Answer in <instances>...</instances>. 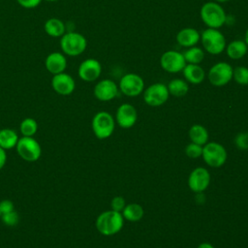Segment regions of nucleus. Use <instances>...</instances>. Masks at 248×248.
I'll return each mask as SVG.
<instances>
[{"instance_id":"obj_38","label":"nucleus","mask_w":248,"mask_h":248,"mask_svg":"<svg viewBox=\"0 0 248 248\" xmlns=\"http://www.w3.org/2000/svg\"><path fill=\"white\" fill-rule=\"evenodd\" d=\"M215 2H217V3H219V4H222V3H226V2H228V1H230V0H214Z\"/></svg>"},{"instance_id":"obj_4","label":"nucleus","mask_w":248,"mask_h":248,"mask_svg":"<svg viewBox=\"0 0 248 248\" xmlns=\"http://www.w3.org/2000/svg\"><path fill=\"white\" fill-rule=\"evenodd\" d=\"M60 48L62 52L68 56H78L84 52L87 46L86 38L75 31L66 32L63 36L60 37Z\"/></svg>"},{"instance_id":"obj_10","label":"nucleus","mask_w":248,"mask_h":248,"mask_svg":"<svg viewBox=\"0 0 248 248\" xmlns=\"http://www.w3.org/2000/svg\"><path fill=\"white\" fill-rule=\"evenodd\" d=\"M143 101L150 107L164 105L170 96L168 87L162 82H155L143 90Z\"/></svg>"},{"instance_id":"obj_35","label":"nucleus","mask_w":248,"mask_h":248,"mask_svg":"<svg viewBox=\"0 0 248 248\" xmlns=\"http://www.w3.org/2000/svg\"><path fill=\"white\" fill-rule=\"evenodd\" d=\"M7 162V152L5 149L0 147V170L3 169V167L6 165Z\"/></svg>"},{"instance_id":"obj_5","label":"nucleus","mask_w":248,"mask_h":248,"mask_svg":"<svg viewBox=\"0 0 248 248\" xmlns=\"http://www.w3.org/2000/svg\"><path fill=\"white\" fill-rule=\"evenodd\" d=\"M91 126L96 138L99 140H105L112 135L115 121L109 112L99 111L93 116Z\"/></svg>"},{"instance_id":"obj_22","label":"nucleus","mask_w":248,"mask_h":248,"mask_svg":"<svg viewBox=\"0 0 248 248\" xmlns=\"http://www.w3.org/2000/svg\"><path fill=\"white\" fill-rule=\"evenodd\" d=\"M18 139L19 138L14 129L3 128L0 130V147L5 150L16 147Z\"/></svg>"},{"instance_id":"obj_19","label":"nucleus","mask_w":248,"mask_h":248,"mask_svg":"<svg viewBox=\"0 0 248 248\" xmlns=\"http://www.w3.org/2000/svg\"><path fill=\"white\" fill-rule=\"evenodd\" d=\"M182 73L185 80L191 84H200L205 78V72L200 64H186Z\"/></svg>"},{"instance_id":"obj_29","label":"nucleus","mask_w":248,"mask_h":248,"mask_svg":"<svg viewBox=\"0 0 248 248\" xmlns=\"http://www.w3.org/2000/svg\"><path fill=\"white\" fill-rule=\"evenodd\" d=\"M1 221H2L6 226L14 227V226L17 225L18 222H19L18 213H17L16 210H14V211H11V212H9V213L2 214V215H1Z\"/></svg>"},{"instance_id":"obj_30","label":"nucleus","mask_w":248,"mask_h":248,"mask_svg":"<svg viewBox=\"0 0 248 248\" xmlns=\"http://www.w3.org/2000/svg\"><path fill=\"white\" fill-rule=\"evenodd\" d=\"M185 153L189 158H192V159L199 158L202 156V146L196 144L194 142H191V143L187 144V146L185 147Z\"/></svg>"},{"instance_id":"obj_33","label":"nucleus","mask_w":248,"mask_h":248,"mask_svg":"<svg viewBox=\"0 0 248 248\" xmlns=\"http://www.w3.org/2000/svg\"><path fill=\"white\" fill-rule=\"evenodd\" d=\"M15 210V204L11 200H2L0 202V212L1 215L5 213H9Z\"/></svg>"},{"instance_id":"obj_24","label":"nucleus","mask_w":248,"mask_h":248,"mask_svg":"<svg viewBox=\"0 0 248 248\" xmlns=\"http://www.w3.org/2000/svg\"><path fill=\"white\" fill-rule=\"evenodd\" d=\"M121 214L124 219L130 222H138L143 217L144 210L139 203H129L125 205Z\"/></svg>"},{"instance_id":"obj_28","label":"nucleus","mask_w":248,"mask_h":248,"mask_svg":"<svg viewBox=\"0 0 248 248\" xmlns=\"http://www.w3.org/2000/svg\"><path fill=\"white\" fill-rule=\"evenodd\" d=\"M232 79L239 85L248 84V68L245 66H237L233 68Z\"/></svg>"},{"instance_id":"obj_25","label":"nucleus","mask_w":248,"mask_h":248,"mask_svg":"<svg viewBox=\"0 0 248 248\" xmlns=\"http://www.w3.org/2000/svg\"><path fill=\"white\" fill-rule=\"evenodd\" d=\"M168 90L170 95L174 97H183L189 91V84L185 79L182 78H173L171 79L168 85Z\"/></svg>"},{"instance_id":"obj_36","label":"nucleus","mask_w":248,"mask_h":248,"mask_svg":"<svg viewBox=\"0 0 248 248\" xmlns=\"http://www.w3.org/2000/svg\"><path fill=\"white\" fill-rule=\"evenodd\" d=\"M197 248H214V246L208 242H202Z\"/></svg>"},{"instance_id":"obj_3","label":"nucleus","mask_w":248,"mask_h":248,"mask_svg":"<svg viewBox=\"0 0 248 248\" xmlns=\"http://www.w3.org/2000/svg\"><path fill=\"white\" fill-rule=\"evenodd\" d=\"M201 43L205 52L218 55L222 53L227 46L226 38L219 29L206 28L201 34Z\"/></svg>"},{"instance_id":"obj_12","label":"nucleus","mask_w":248,"mask_h":248,"mask_svg":"<svg viewBox=\"0 0 248 248\" xmlns=\"http://www.w3.org/2000/svg\"><path fill=\"white\" fill-rule=\"evenodd\" d=\"M102 73V65L95 58H87L83 60L78 70L80 79L86 82H92L99 78Z\"/></svg>"},{"instance_id":"obj_31","label":"nucleus","mask_w":248,"mask_h":248,"mask_svg":"<svg viewBox=\"0 0 248 248\" xmlns=\"http://www.w3.org/2000/svg\"><path fill=\"white\" fill-rule=\"evenodd\" d=\"M234 143L239 149H248V133H240L234 139Z\"/></svg>"},{"instance_id":"obj_23","label":"nucleus","mask_w":248,"mask_h":248,"mask_svg":"<svg viewBox=\"0 0 248 248\" xmlns=\"http://www.w3.org/2000/svg\"><path fill=\"white\" fill-rule=\"evenodd\" d=\"M189 139L192 142L203 146L208 141V132L202 125L195 124L189 130Z\"/></svg>"},{"instance_id":"obj_11","label":"nucleus","mask_w":248,"mask_h":248,"mask_svg":"<svg viewBox=\"0 0 248 248\" xmlns=\"http://www.w3.org/2000/svg\"><path fill=\"white\" fill-rule=\"evenodd\" d=\"M161 68L167 73L176 74L182 72L186 65V61L181 52L173 49L167 50L163 52L160 57Z\"/></svg>"},{"instance_id":"obj_6","label":"nucleus","mask_w":248,"mask_h":248,"mask_svg":"<svg viewBox=\"0 0 248 248\" xmlns=\"http://www.w3.org/2000/svg\"><path fill=\"white\" fill-rule=\"evenodd\" d=\"M202 157L205 164L212 168L222 167L227 160L228 154L225 147L215 141L206 142L202 146Z\"/></svg>"},{"instance_id":"obj_14","label":"nucleus","mask_w":248,"mask_h":248,"mask_svg":"<svg viewBox=\"0 0 248 248\" xmlns=\"http://www.w3.org/2000/svg\"><path fill=\"white\" fill-rule=\"evenodd\" d=\"M119 92L118 85L109 78H105L96 83L93 89L96 99L102 102H108L114 99Z\"/></svg>"},{"instance_id":"obj_27","label":"nucleus","mask_w":248,"mask_h":248,"mask_svg":"<svg viewBox=\"0 0 248 248\" xmlns=\"http://www.w3.org/2000/svg\"><path fill=\"white\" fill-rule=\"evenodd\" d=\"M19 130L22 136L33 137L38 131V123L34 118L26 117L20 122Z\"/></svg>"},{"instance_id":"obj_8","label":"nucleus","mask_w":248,"mask_h":248,"mask_svg":"<svg viewBox=\"0 0 248 248\" xmlns=\"http://www.w3.org/2000/svg\"><path fill=\"white\" fill-rule=\"evenodd\" d=\"M233 68L231 64L225 61H220L213 64L207 73L208 81L216 87L225 86L232 79Z\"/></svg>"},{"instance_id":"obj_9","label":"nucleus","mask_w":248,"mask_h":248,"mask_svg":"<svg viewBox=\"0 0 248 248\" xmlns=\"http://www.w3.org/2000/svg\"><path fill=\"white\" fill-rule=\"evenodd\" d=\"M118 88L125 96L136 97L143 92L144 80L138 74L128 73L120 78Z\"/></svg>"},{"instance_id":"obj_26","label":"nucleus","mask_w":248,"mask_h":248,"mask_svg":"<svg viewBox=\"0 0 248 248\" xmlns=\"http://www.w3.org/2000/svg\"><path fill=\"white\" fill-rule=\"evenodd\" d=\"M182 54L184 56L186 64H201L204 59L205 55L203 48L197 46L186 48Z\"/></svg>"},{"instance_id":"obj_32","label":"nucleus","mask_w":248,"mask_h":248,"mask_svg":"<svg viewBox=\"0 0 248 248\" xmlns=\"http://www.w3.org/2000/svg\"><path fill=\"white\" fill-rule=\"evenodd\" d=\"M126 205V202H125V200L123 197L121 196H116L114 197L111 202H110V206H111V209L114 210V211H118V212H121L123 210V208L125 207Z\"/></svg>"},{"instance_id":"obj_21","label":"nucleus","mask_w":248,"mask_h":248,"mask_svg":"<svg viewBox=\"0 0 248 248\" xmlns=\"http://www.w3.org/2000/svg\"><path fill=\"white\" fill-rule=\"evenodd\" d=\"M45 32L53 38H60L66 33L65 23L57 17H50L44 24Z\"/></svg>"},{"instance_id":"obj_2","label":"nucleus","mask_w":248,"mask_h":248,"mask_svg":"<svg viewBox=\"0 0 248 248\" xmlns=\"http://www.w3.org/2000/svg\"><path fill=\"white\" fill-rule=\"evenodd\" d=\"M95 225L101 234L109 236L121 231L124 225V218L120 212L110 209L100 213Z\"/></svg>"},{"instance_id":"obj_16","label":"nucleus","mask_w":248,"mask_h":248,"mask_svg":"<svg viewBox=\"0 0 248 248\" xmlns=\"http://www.w3.org/2000/svg\"><path fill=\"white\" fill-rule=\"evenodd\" d=\"M138 119V112L136 108L131 104H122L118 107L115 114L117 124L123 129L133 127Z\"/></svg>"},{"instance_id":"obj_20","label":"nucleus","mask_w":248,"mask_h":248,"mask_svg":"<svg viewBox=\"0 0 248 248\" xmlns=\"http://www.w3.org/2000/svg\"><path fill=\"white\" fill-rule=\"evenodd\" d=\"M225 51L230 59L238 60L246 55L248 46L243 40H233L227 44Z\"/></svg>"},{"instance_id":"obj_17","label":"nucleus","mask_w":248,"mask_h":248,"mask_svg":"<svg viewBox=\"0 0 248 248\" xmlns=\"http://www.w3.org/2000/svg\"><path fill=\"white\" fill-rule=\"evenodd\" d=\"M45 67L51 75H57L65 72L67 67V59L65 54L59 51L50 52L45 59Z\"/></svg>"},{"instance_id":"obj_37","label":"nucleus","mask_w":248,"mask_h":248,"mask_svg":"<svg viewBox=\"0 0 248 248\" xmlns=\"http://www.w3.org/2000/svg\"><path fill=\"white\" fill-rule=\"evenodd\" d=\"M244 42H245V44L247 45V46H248V27H247V29H246V31H245V34H244V40H243Z\"/></svg>"},{"instance_id":"obj_18","label":"nucleus","mask_w":248,"mask_h":248,"mask_svg":"<svg viewBox=\"0 0 248 248\" xmlns=\"http://www.w3.org/2000/svg\"><path fill=\"white\" fill-rule=\"evenodd\" d=\"M201 40V34L193 27H185L176 34V42L180 46L185 48L197 46Z\"/></svg>"},{"instance_id":"obj_39","label":"nucleus","mask_w":248,"mask_h":248,"mask_svg":"<svg viewBox=\"0 0 248 248\" xmlns=\"http://www.w3.org/2000/svg\"><path fill=\"white\" fill-rule=\"evenodd\" d=\"M45 1H47V2H56L58 0H45Z\"/></svg>"},{"instance_id":"obj_13","label":"nucleus","mask_w":248,"mask_h":248,"mask_svg":"<svg viewBox=\"0 0 248 248\" xmlns=\"http://www.w3.org/2000/svg\"><path fill=\"white\" fill-rule=\"evenodd\" d=\"M210 183L209 171L202 167H198L194 169L188 178L189 188L198 194L202 193Z\"/></svg>"},{"instance_id":"obj_40","label":"nucleus","mask_w":248,"mask_h":248,"mask_svg":"<svg viewBox=\"0 0 248 248\" xmlns=\"http://www.w3.org/2000/svg\"><path fill=\"white\" fill-rule=\"evenodd\" d=\"M0 220H1V212H0Z\"/></svg>"},{"instance_id":"obj_34","label":"nucleus","mask_w":248,"mask_h":248,"mask_svg":"<svg viewBox=\"0 0 248 248\" xmlns=\"http://www.w3.org/2000/svg\"><path fill=\"white\" fill-rule=\"evenodd\" d=\"M19 6L25 9H34L38 7L43 0H16Z\"/></svg>"},{"instance_id":"obj_15","label":"nucleus","mask_w":248,"mask_h":248,"mask_svg":"<svg viewBox=\"0 0 248 248\" xmlns=\"http://www.w3.org/2000/svg\"><path fill=\"white\" fill-rule=\"evenodd\" d=\"M50 84L52 89L57 94L62 96H68L72 94L76 88V82L74 78L65 72L53 75Z\"/></svg>"},{"instance_id":"obj_1","label":"nucleus","mask_w":248,"mask_h":248,"mask_svg":"<svg viewBox=\"0 0 248 248\" xmlns=\"http://www.w3.org/2000/svg\"><path fill=\"white\" fill-rule=\"evenodd\" d=\"M201 19L207 28L219 29L227 21V15L221 4L215 1L205 2L200 10Z\"/></svg>"},{"instance_id":"obj_7","label":"nucleus","mask_w":248,"mask_h":248,"mask_svg":"<svg viewBox=\"0 0 248 248\" xmlns=\"http://www.w3.org/2000/svg\"><path fill=\"white\" fill-rule=\"evenodd\" d=\"M16 149L21 159L30 163L38 161L42 155L41 145L33 137L19 138Z\"/></svg>"}]
</instances>
